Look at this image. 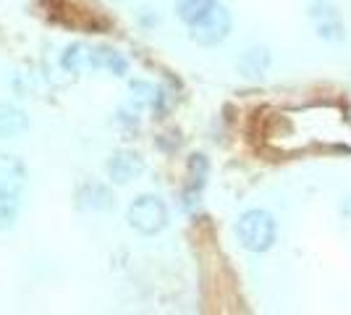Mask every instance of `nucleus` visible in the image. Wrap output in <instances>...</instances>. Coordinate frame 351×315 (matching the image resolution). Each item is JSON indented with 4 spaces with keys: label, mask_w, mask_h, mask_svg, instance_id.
Masks as SVG:
<instances>
[{
    "label": "nucleus",
    "mask_w": 351,
    "mask_h": 315,
    "mask_svg": "<svg viewBox=\"0 0 351 315\" xmlns=\"http://www.w3.org/2000/svg\"><path fill=\"white\" fill-rule=\"evenodd\" d=\"M236 240L249 253H265L276 242V221L265 210H247L236 221Z\"/></svg>",
    "instance_id": "obj_1"
},
{
    "label": "nucleus",
    "mask_w": 351,
    "mask_h": 315,
    "mask_svg": "<svg viewBox=\"0 0 351 315\" xmlns=\"http://www.w3.org/2000/svg\"><path fill=\"white\" fill-rule=\"evenodd\" d=\"M126 221H129L134 231H139L145 237H152V234H160L162 229L168 226V208H165V202H162L160 197L142 195L129 205Z\"/></svg>",
    "instance_id": "obj_2"
},
{
    "label": "nucleus",
    "mask_w": 351,
    "mask_h": 315,
    "mask_svg": "<svg viewBox=\"0 0 351 315\" xmlns=\"http://www.w3.org/2000/svg\"><path fill=\"white\" fill-rule=\"evenodd\" d=\"M231 24H234L231 11H228L226 5L215 3L207 14H202L194 24H189V30H191L189 34L197 45L213 47V45H218V43H223V40L231 34Z\"/></svg>",
    "instance_id": "obj_3"
},
{
    "label": "nucleus",
    "mask_w": 351,
    "mask_h": 315,
    "mask_svg": "<svg viewBox=\"0 0 351 315\" xmlns=\"http://www.w3.org/2000/svg\"><path fill=\"white\" fill-rule=\"evenodd\" d=\"M309 19L315 24V32L328 43L343 40V19L338 14V8L330 0H315L309 5Z\"/></svg>",
    "instance_id": "obj_4"
},
{
    "label": "nucleus",
    "mask_w": 351,
    "mask_h": 315,
    "mask_svg": "<svg viewBox=\"0 0 351 315\" xmlns=\"http://www.w3.org/2000/svg\"><path fill=\"white\" fill-rule=\"evenodd\" d=\"M142 171H145V163H142V158L136 152L121 150L108 161V176L116 181V184H129Z\"/></svg>",
    "instance_id": "obj_5"
},
{
    "label": "nucleus",
    "mask_w": 351,
    "mask_h": 315,
    "mask_svg": "<svg viewBox=\"0 0 351 315\" xmlns=\"http://www.w3.org/2000/svg\"><path fill=\"white\" fill-rule=\"evenodd\" d=\"M27 184V165L16 155H0V192L19 195Z\"/></svg>",
    "instance_id": "obj_6"
},
{
    "label": "nucleus",
    "mask_w": 351,
    "mask_h": 315,
    "mask_svg": "<svg viewBox=\"0 0 351 315\" xmlns=\"http://www.w3.org/2000/svg\"><path fill=\"white\" fill-rule=\"evenodd\" d=\"M207 171H210V163H207L205 155H191L189 161V171H186V189H184V205L191 208L194 202H197V197L202 195V189H205V181H207Z\"/></svg>",
    "instance_id": "obj_7"
},
{
    "label": "nucleus",
    "mask_w": 351,
    "mask_h": 315,
    "mask_svg": "<svg viewBox=\"0 0 351 315\" xmlns=\"http://www.w3.org/2000/svg\"><path fill=\"white\" fill-rule=\"evenodd\" d=\"M76 200H79V208L84 210H110L113 208V195L105 184H97V181H87L79 187L76 192Z\"/></svg>",
    "instance_id": "obj_8"
},
{
    "label": "nucleus",
    "mask_w": 351,
    "mask_h": 315,
    "mask_svg": "<svg viewBox=\"0 0 351 315\" xmlns=\"http://www.w3.org/2000/svg\"><path fill=\"white\" fill-rule=\"evenodd\" d=\"M92 69H103V71H110L116 76H126L129 74V60L123 58L121 53H116L113 47H92Z\"/></svg>",
    "instance_id": "obj_9"
},
{
    "label": "nucleus",
    "mask_w": 351,
    "mask_h": 315,
    "mask_svg": "<svg viewBox=\"0 0 351 315\" xmlns=\"http://www.w3.org/2000/svg\"><path fill=\"white\" fill-rule=\"evenodd\" d=\"M29 129V119L21 108L0 103V137H19Z\"/></svg>",
    "instance_id": "obj_10"
},
{
    "label": "nucleus",
    "mask_w": 351,
    "mask_h": 315,
    "mask_svg": "<svg viewBox=\"0 0 351 315\" xmlns=\"http://www.w3.org/2000/svg\"><path fill=\"white\" fill-rule=\"evenodd\" d=\"M89 58H92V47L84 45V43H71L63 50V56H60V66L69 74H82V71L92 69Z\"/></svg>",
    "instance_id": "obj_11"
},
{
    "label": "nucleus",
    "mask_w": 351,
    "mask_h": 315,
    "mask_svg": "<svg viewBox=\"0 0 351 315\" xmlns=\"http://www.w3.org/2000/svg\"><path fill=\"white\" fill-rule=\"evenodd\" d=\"M270 66V53L267 47H249L239 56V71L244 76H263L265 69Z\"/></svg>",
    "instance_id": "obj_12"
},
{
    "label": "nucleus",
    "mask_w": 351,
    "mask_h": 315,
    "mask_svg": "<svg viewBox=\"0 0 351 315\" xmlns=\"http://www.w3.org/2000/svg\"><path fill=\"white\" fill-rule=\"evenodd\" d=\"M218 0H176V14L184 24H194L202 14H207Z\"/></svg>",
    "instance_id": "obj_13"
},
{
    "label": "nucleus",
    "mask_w": 351,
    "mask_h": 315,
    "mask_svg": "<svg viewBox=\"0 0 351 315\" xmlns=\"http://www.w3.org/2000/svg\"><path fill=\"white\" fill-rule=\"evenodd\" d=\"M132 92L136 105H147L152 110H162V90L149 82H132Z\"/></svg>",
    "instance_id": "obj_14"
},
{
    "label": "nucleus",
    "mask_w": 351,
    "mask_h": 315,
    "mask_svg": "<svg viewBox=\"0 0 351 315\" xmlns=\"http://www.w3.org/2000/svg\"><path fill=\"white\" fill-rule=\"evenodd\" d=\"M19 218V200L16 195H3L0 192V231H8Z\"/></svg>",
    "instance_id": "obj_15"
},
{
    "label": "nucleus",
    "mask_w": 351,
    "mask_h": 315,
    "mask_svg": "<svg viewBox=\"0 0 351 315\" xmlns=\"http://www.w3.org/2000/svg\"><path fill=\"white\" fill-rule=\"evenodd\" d=\"M343 210H346V213L351 215V200H349V202H343Z\"/></svg>",
    "instance_id": "obj_16"
}]
</instances>
